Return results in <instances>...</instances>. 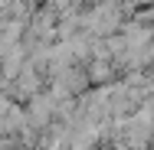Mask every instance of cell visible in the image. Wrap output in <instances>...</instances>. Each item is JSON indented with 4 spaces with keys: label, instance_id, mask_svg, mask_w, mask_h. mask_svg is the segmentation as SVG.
Segmentation results:
<instances>
[{
    "label": "cell",
    "instance_id": "obj_1",
    "mask_svg": "<svg viewBox=\"0 0 154 150\" xmlns=\"http://www.w3.org/2000/svg\"><path fill=\"white\" fill-rule=\"evenodd\" d=\"M79 26L92 36H112L122 26V3L118 0H95L92 10L79 16Z\"/></svg>",
    "mask_w": 154,
    "mask_h": 150
}]
</instances>
